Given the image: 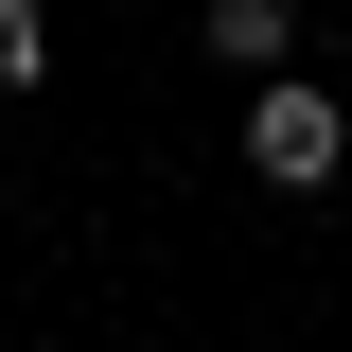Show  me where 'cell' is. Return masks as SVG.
I'll return each instance as SVG.
<instances>
[{"instance_id":"cell-3","label":"cell","mask_w":352,"mask_h":352,"mask_svg":"<svg viewBox=\"0 0 352 352\" xmlns=\"http://www.w3.org/2000/svg\"><path fill=\"white\" fill-rule=\"evenodd\" d=\"M36 53H53V0H0V88H36Z\"/></svg>"},{"instance_id":"cell-2","label":"cell","mask_w":352,"mask_h":352,"mask_svg":"<svg viewBox=\"0 0 352 352\" xmlns=\"http://www.w3.org/2000/svg\"><path fill=\"white\" fill-rule=\"evenodd\" d=\"M212 53L229 71H282V53H300V0H212Z\"/></svg>"},{"instance_id":"cell-1","label":"cell","mask_w":352,"mask_h":352,"mask_svg":"<svg viewBox=\"0 0 352 352\" xmlns=\"http://www.w3.org/2000/svg\"><path fill=\"white\" fill-rule=\"evenodd\" d=\"M247 159H264V194H317V176L352 159L335 88H247Z\"/></svg>"}]
</instances>
